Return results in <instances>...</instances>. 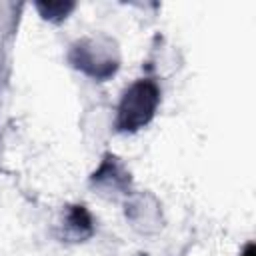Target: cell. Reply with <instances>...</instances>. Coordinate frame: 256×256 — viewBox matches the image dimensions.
Returning <instances> with one entry per match:
<instances>
[{
  "mask_svg": "<svg viewBox=\"0 0 256 256\" xmlns=\"http://www.w3.org/2000/svg\"><path fill=\"white\" fill-rule=\"evenodd\" d=\"M66 230L74 240H84L92 234V218L84 206H72L66 216Z\"/></svg>",
  "mask_w": 256,
  "mask_h": 256,
  "instance_id": "cell-3",
  "label": "cell"
},
{
  "mask_svg": "<svg viewBox=\"0 0 256 256\" xmlns=\"http://www.w3.org/2000/svg\"><path fill=\"white\" fill-rule=\"evenodd\" d=\"M160 102V90L152 80H138L126 88L116 116V128L120 132H136L146 126Z\"/></svg>",
  "mask_w": 256,
  "mask_h": 256,
  "instance_id": "cell-1",
  "label": "cell"
},
{
  "mask_svg": "<svg viewBox=\"0 0 256 256\" xmlns=\"http://www.w3.org/2000/svg\"><path fill=\"white\" fill-rule=\"evenodd\" d=\"M242 256H254V248H252V244H248V246H246V252H244Z\"/></svg>",
  "mask_w": 256,
  "mask_h": 256,
  "instance_id": "cell-4",
  "label": "cell"
},
{
  "mask_svg": "<svg viewBox=\"0 0 256 256\" xmlns=\"http://www.w3.org/2000/svg\"><path fill=\"white\" fill-rule=\"evenodd\" d=\"M70 62L78 70L90 74L92 78L104 80L112 76L118 68V54L114 42L100 36V38H86L72 46Z\"/></svg>",
  "mask_w": 256,
  "mask_h": 256,
  "instance_id": "cell-2",
  "label": "cell"
}]
</instances>
